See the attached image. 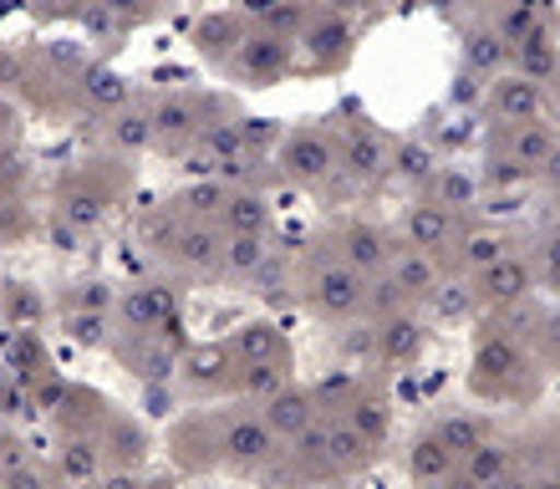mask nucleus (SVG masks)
Here are the masks:
<instances>
[{
    "instance_id": "nucleus-19",
    "label": "nucleus",
    "mask_w": 560,
    "mask_h": 489,
    "mask_svg": "<svg viewBox=\"0 0 560 489\" xmlns=\"http://www.w3.org/2000/svg\"><path fill=\"white\" fill-rule=\"evenodd\" d=\"M51 312L57 326L77 347H107V331H113V291H103L97 281H72L51 296Z\"/></svg>"
},
{
    "instance_id": "nucleus-18",
    "label": "nucleus",
    "mask_w": 560,
    "mask_h": 489,
    "mask_svg": "<svg viewBox=\"0 0 560 489\" xmlns=\"http://www.w3.org/2000/svg\"><path fill=\"white\" fill-rule=\"evenodd\" d=\"M458 281H464V296L474 312H510V306H525V296L535 291V260L520 251H504Z\"/></svg>"
},
{
    "instance_id": "nucleus-20",
    "label": "nucleus",
    "mask_w": 560,
    "mask_h": 489,
    "mask_svg": "<svg viewBox=\"0 0 560 489\" xmlns=\"http://www.w3.org/2000/svg\"><path fill=\"white\" fill-rule=\"evenodd\" d=\"M326 240H331L362 276H372V281L383 276L387 260H393L398 245H402L398 224H383V220H372V214H347V220H337L331 230H326Z\"/></svg>"
},
{
    "instance_id": "nucleus-25",
    "label": "nucleus",
    "mask_w": 560,
    "mask_h": 489,
    "mask_svg": "<svg viewBox=\"0 0 560 489\" xmlns=\"http://www.w3.org/2000/svg\"><path fill=\"white\" fill-rule=\"evenodd\" d=\"M458 479L464 485H515V479H530V459H525V449L504 444V439L489 433L485 444L458 464Z\"/></svg>"
},
{
    "instance_id": "nucleus-27",
    "label": "nucleus",
    "mask_w": 560,
    "mask_h": 489,
    "mask_svg": "<svg viewBox=\"0 0 560 489\" xmlns=\"http://www.w3.org/2000/svg\"><path fill=\"white\" fill-rule=\"evenodd\" d=\"M255 403H260L266 423L280 433V439H285V444L306 429L311 418L322 414V403H316V383H295V377H291V383H280V387H270L266 398H255Z\"/></svg>"
},
{
    "instance_id": "nucleus-35",
    "label": "nucleus",
    "mask_w": 560,
    "mask_h": 489,
    "mask_svg": "<svg viewBox=\"0 0 560 489\" xmlns=\"http://www.w3.org/2000/svg\"><path fill=\"white\" fill-rule=\"evenodd\" d=\"M11 5H15V0H11Z\"/></svg>"
},
{
    "instance_id": "nucleus-31",
    "label": "nucleus",
    "mask_w": 560,
    "mask_h": 489,
    "mask_svg": "<svg viewBox=\"0 0 560 489\" xmlns=\"http://www.w3.org/2000/svg\"><path fill=\"white\" fill-rule=\"evenodd\" d=\"M21 143H26V113H21L15 97L0 92V159H5V153H21Z\"/></svg>"
},
{
    "instance_id": "nucleus-28",
    "label": "nucleus",
    "mask_w": 560,
    "mask_h": 489,
    "mask_svg": "<svg viewBox=\"0 0 560 489\" xmlns=\"http://www.w3.org/2000/svg\"><path fill=\"white\" fill-rule=\"evenodd\" d=\"M159 11H163V0H88L82 21L107 26V31H138V26H148Z\"/></svg>"
},
{
    "instance_id": "nucleus-36",
    "label": "nucleus",
    "mask_w": 560,
    "mask_h": 489,
    "mask_svg": "<svg viewBox=\"0 0 560 489\" xmlns=\"http://www.w3.org/2000/svg\"><path fill=\"white\" fill-rule=\"evenodd\" d=\"M556 209H560V205H556Z\"/></svg>"
},
{
    "instance_id": "nucleus-30",
    "label": "nucleus",
    "mask_w": 560,
    "mask_h": 489,
    "mask_svg": "<svg viewBox=\"0 0 560 489\" xmlns=\"http://www.w3.org/2000/svg\"><path fill=\"white\" fill-rule=\"evenodd\" d=\"M433 174V153L418 143V138H393V159H387V178L393 184H402V189H413Z\"/></svg>"
},
{
    "instance_id": "nucleus-5",
    "label": "nucleus",
    "mask_w": 560,
    "mask_h": 489,
    "mask_svg": "<svg viewBox=\"0 0 560 489\" xmlns=\"http://www.w3.org/2000/svg\"><path fill=\"white\" fill-rule=\"evenodd\" d=\"M133 235L143 245V255L163 276H174L178 286H205V281H224V230L205 214L184 209L168 194L159 205H148L133 220Z\"/></svg>"
},
{
    "instance_id": "nucleus-16",
    "label": "nucleus",
    "mask_w": 560,
    "mask_h": 489,
    "mask_svg": "<svg viewBox=\"0 0 560 489\" xmlns=\"http://www.w3.org/2000/svg\"><path fill=\"white\" fill-rule=\"evenodd\" d=\"M331 133H337L341 149V178H347V194H368L377 184H387V159H393V133H383L377 123L368 118H331Z\"/></svg>"
},
{
    "instance_id": "nucleus-1",
    "label": "nucleus",
    "mask_w": 560,
    "mask_h": 489,
    "mask_svg": "<svg viewBox=\"0 0 560 489\" xmlns=\"http://www.w3.org/2000/svg\"><path fill=\"white\" fill-rule=\"evenodd\" d=\"M295 377V347L276 322H240L214 341L184 347L174 368V393L184 403H230L266 398L270 387Z\"/></svg>"
},
{
    "instance_id": "nucleus-22",
    "label": "nucleus",
    "mask_w": 560,
    "mask_h": 489,
    "mask_svg": "<svg viewBox=\"0 0 560 489\" xmlns=\"http://www.w3.org/2000/svg\"><path fill=\"white\" fill-rule=\"evenodd\" d=\"M485 107L494 123H535V118H550V88L540 77L530 72H510V77H494L485 92Z\"/></svg>"
},
{
    "instance_id": "nucleus-17",
    "label": "nucleus",
    "mask_w": 560,
    "mask_h": 489,
    "mask_svg": "<svg viewBox=\"0 0 560 489\" xmlns=\"http://www.w3.org/2000/svg\"><path fill=\"white\" fill-rule=\"evenodd\" d=\"M46 235V205L36 194V174L26 159H0V251H15L26 240Z\"/></svg>"
},
{
    "instance_id": "nucleus-14",
    "label": "nucleus",
    "mask_w": 560,
    "mask_h": 489,
    "mask_svg": "<svg viewBox=\"0 0 560 489\" xmlns=\"http://www.w3.org/2000/svg\"><path fill=\"white\" fill-rule=\"evenodd\" d=\"M291 46H295V72H341L357 51V31L352 21L341 15V5H306L301 21L291 31Z\"/></svg>"
},
{
    "instance_id": "nucleus-26",
    "label": "nucleus",
    "mask_w": 560,
    "mask_h": 489,
    "mask_svg": "<svg viewBox=\"0 0 560 489\" xmlns=\"http://www.w3.org/2000/svg\"><path fill=\"white\" fill-rule=\"evenodd\" d=\"M97 149L122 153V159H138L148 153V97H122L113 113L97 118Z\"/></svg>"
},
{
    "instance_id": "nucleus-24",
    "label": "nucleus",
    "mask_w": 560,
    "mask_h": 489,
    "mask_svg": "<svg viewBox=\"0 0 560 489\" xmlns=\"http://www.w3.org/2000/svg\"><path fill=\"white\" fill-rule=\"evenodd\" d=\"M255 26V15L250 11H240V5H220V11H205L199 21H194V31H189V42H194V51L220 72V61L235 51L240 42H245V31Z\"/></svg>"
},
{
    "instance_id": "nucleus-13",
    "label": "nucleus",
    "mask_w": 560,
    "mask_h": 489,
    "mask_svg": "<svg viewBox=\"0 0 560 489\" xmlns=\"http://www.w3.org/2000/svg\"><path fill=\"white\" fill-rule=\"evenodd\" d=\"M295 72V46H291V31L270 26L255 15V26L245 31V42L220 61V77H230L235 88H280L285 77Z\"/></svg>"
},
{
    "instance_id": "nucleus-6",
    "label": "nucleus",
    "mask_w": 560,
    "mask_h": 489,
    "mask_svg": "<svg viewBox=\"0 0 560 489\" xmlns=\"http://www.w3.org/2000/svg\"><path fill=\"white\" fill-rule=\"evenodd\" d=\"M469 393L479 403H510V408H525V403L540 398L546 387V362L530 347V337L510 322V312H485V331L474 337V357H469Z\"/></svg>"
},
{
    "instance_id": "nucleus-29",
    "label": "nucleus",
    "mask_w": 560,
    "mask_h": 489,
    "mask_svg": "<svg viewBox=\"0 0 560 489\" xmlns=\"http://www.w3.org/2000/svg\"><path fill=\"white\" fill-rule=\"evenodd\" d=\"M418 194L423 199H439V205H448V209H458V214H469L474 209V178L464 174V168H454V163H433V174L418 184Z\"/></svg>"
},
{
    "instance_id": "nucleus-12",
    "label": "nucleus",
    "mask_w": 560,
    "mask_h": 489,
    "mask_svg": "<svg viewBox=\"0 0 560 489\" xmlns=\"http://www.w3.org/2000/svg\"><path fill=\"white\" fill-rule=\"evenodd\" d=\"M485 159H489V178H500V184H520V178L546 174L550 163L560 159V133L550 128L546 118H535V123H489Z\"/></svg>"
},
{
    "instance_id": "nucleus-33",
    "label": "nucleus",
    "mask_w": 560,
    "mask_h": 489,
    "mask_svg": "<svg viewBox=\"0 0 560 489\" xmlns=\"http://www.w3.org/2000/svg\"><path fill=\"white\" fill-rule=\"evenodd\" d=\"M31 11L61 21V15H82V11H88V0H31Z\"/></svg>"
},
{
    "instance_id": "nucleus-34",
    "label": "nucleus",
    "mask_w": 560,
    "mask_h": 489,
    "mask_svg": "<svg viewBox=\"0 0 560 489\" xmlns=\"http://www.w3.org/2000/svg\"><path fill=\"white\" fill-rule=\"evenodd\" d=\"M550 77H556V92H550V107H560V61H556V72H550Z\"/></svg>"
},
{
    "instance_id": "nucleus-15",
    "label": "nucleus",
    "mask_w": 560,
    "mask_h": 489,
    "mask_svg": "<svg viewBox=\"0 0 560 489\" xmlns=\"http://www.w3.org/2000/svg\"><path fill=\"white\" fill-rule=\"evenodd\" d=\"M428 347V326L418 306H393V312H372L368 316V368L383 377H398L423 357Z\"/></svg>"
},
{
    "instance_id": "nucleus-10",
    "label": "nucleus",
    "mask_w": 560,
    "mask_h": 489,
    "mask_svg": "<svg viewBox=\"0 0 560 489\" xmlns=\"http://www.w3.org/2000/svg\"><path fill=\"white\" fill-rule=\"evenodd\" d=\"M270 174H276L285 189L311 194V199H337V194H347L331 118L291 123L285 133H276V143H270Z\"/></svg>"
},
{
    "instance_id": "nucleus-11",
    "label": "nucleus",
    "mask_w": 560,
    "mask_h": 489,
    "mask_svg": "<svg viewBox=\"0 0 560 489\" xmlns=\"http://www.w3.org/2000/svg\"><path fill=\"white\" fill-rule=\"evenodd\" d=\"M489 439V423L479 414H443L408 439L402 449V475L413 485H448L458 479V464Z\"/></svg>"
},
{
    "instance_id": "nucleus-4",
    "label": "nucleus",
    "mask_w": 560,
    "mask_h": 489,
    "mask_svg": "<svg viewBox=\"0 0 560 489\" xmlns=\"http://www.w3.org/2000/svg\"><path fill=\"white\" fill-rule=\"evenodd\" d=\"M138 184V159H122V153H82L51 178V194H46V235L57 240H88L97 235Z\"/></svg>"
},
{
    "instance_id": "nucleus-7",
    "label": "nucleus",
    "mask_w": 560,
    "mask_h": 489,
    "mask_svg": "<svg viewBox=\"0 0 560 489\" xmlns=\"http://www.w3.org/2000/svg\"><path fill=\"white\" fill-rule=\"evenodd\" d=\"M383 449L372 433H362L357 423H347L341 414H316L306 429L295 433L291 444L280 449L270 479H306V485H326V479H352L368 475L372 464L383 459Z\"/></svg>"
},
{
    "instance_id": "nucleus-3",
    "label": "nucleus",
    "mask_w": 560,
    "mask_h": 489,
    "mask_svg": "<svg viewBox=\"0 0 560 489\" xmlns=\"http://www.w3.org/2000/svg\"><path fill=\"white\" fill-rule=\"evenodd\" d=\"M184 306H178V281H133L113 291V331L107 352L143 383H168L184 357Z\"/></svg>"
},
{
    "instance_id": "nucleus-9",
    "label": "nucleus",
    "mask_w": 560,
    "mask_h": 489,
    "mask_svg": "<svg viewBox=\"0 0 560 489\" xmlns=\"http://www.w3.org/2000/svg\"><path fill=\"white\" fill-rule=\"evenodd\" d=\"M240 118V103L214 88H168L148 97V153L159 159H199L224 123Z\"/></svg>"
},
{
    "instance_id": "nucleus-23",
    "label": "nucleus",
    "mask_w": 560,
    "mask_h": 489,
    "mask_svg": "<svg viewBox=\"0 0 560 489\" xmlns=\"http://www.w3.org/2000/svg\"><path fill=\"white\" fill-rule=\"evenodd\" d=\"M214 224H220L224 235H270V230H276V214H270L266 189L224 178L220 205H214Z\"/></svg>"
},
{
    "instance_id": "nucleus-32",
    "label": "nucleus",
    "mask_w": 560,
    "mask_h": 489,
    "mask_svg": "<svg viewBox=\"0 0 560 489\" xmlns=\"http://www.w3.org/2000/svg\"><path fill=\"white\" fill-rule=\"evenodd\" d=\"M535 286H550V291H560V230H550L540 245H535Z\"/></svg>"
},
{
    "instance_id": "nucleus-8",
    "label": "nucleus",
    "mask_w": 560,
    "mask_h": 489,
    "mask_svg": "<svg viewBox=\"0 0 560 489\" xmlns=\"http://www.w3.org/2000/svg\"><path fill=\"white\" fill-rule=\"evenodd\" d=\"M295 301L322 326H362L372 312V276L347 260L331 240H311L291 266Z\"/></svg>"
},
{
    "instance_id": "nucleus-21",
    "label": "nucleus",
    "mask_w": 560,
    "mask_h": 489,
    "mask_svg": "<svg viewBox=\"0 0 560 489\" xmlns=\"http://www.w3.org/2000/svg\"><path fill=\"white\" fill-rule=\"evenodd\" d=\"M458 224H464V214L448 205H439V199H423V194H413L408 205H402L398 214V235L408 240V245H418V251L428 255H448V245H454Z\"/></svg>"
},
{
    "instance_id": "nucleus-2",
    "label": "nucleus",
    "mask_w": 560,
    "mask_h": 489,
    "mask_svg": "<svg viewBox=\"0 0 560 489\" xmlns=\"http://www.w3.org/2000/svg\"><path fill=\"white\" fill-rule=\"evenodd\" d=\"M163 449H168V464L178 475L270 479L285 439L266 423L255 398H230V403H194L189 414L168 423Z\"/></svg>"
}]
</instances>
